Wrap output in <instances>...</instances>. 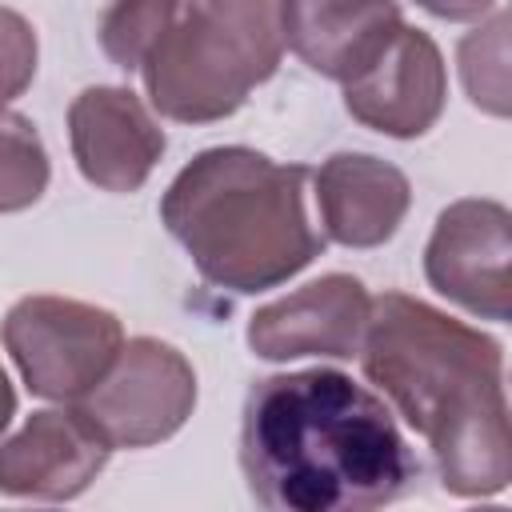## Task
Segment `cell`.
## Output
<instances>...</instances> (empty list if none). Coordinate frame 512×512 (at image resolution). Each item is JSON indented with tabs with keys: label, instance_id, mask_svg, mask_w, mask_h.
<instances>
[{
	"label": "cell",
	"instance_id": "9c48e42d",
	"mask_svg": "<svg viewBox=\"0 0 512 512\" xmlns=\"http://www.w3.org/2000/svg\"><path fill=\"white\" fill-rule=\"evenodd\" d=\"M372 296L356 276L328 272L264 308L248 320V348L264 360L332 356L348 360L360 352Z\"/></svg>",
	"mask_w": 512,
	"mask_h": 512
},
{
	"label": "cell",
	"instance_id": "8992f818",
	"mask_svg": "<svg viewBox=\"0 0 512 512\" xmlns=\"http://www.w3.org/2000/svg\"><path fill=\"white\" fill-rule=\"evenodd\" d=\"M196 404V372L172 344L136 336L120 344L108 372L72 408L108 448H148L184 428Z\"/></svg>",
	"mask_w": 512,
	"mask_h": 512
},
{
	"label": "cell",
	"instance_id": "8fae6325",
	"mask_svg": "<svg viewBox=\"0 0 512 512\" xmlns=\"http://www.w3.org/2000/svg\"><path fill=\"white\" fill-rule=\"evenodd\" d=\"M108 440L76 408H40L0 444V492L20 500H72L108 464Z\"/></svg>",
	"mask_w": 512,
	"mask_h": 512
},
{
	"label": "cell",
	"instance_id": "52a82bcc",
	"mask_svg": "<svg viewBox=\"0 0 512 512\" xmlns=\"http://www.w3.org/2000/svg\"><path fill=\"white\" fill-rule=\"evenodd\" d=\"M512 216L496 200H456L440 212L424 248L428 284L480 320H508Z\"/></svg>",
	"mask_w": 512,
	"mask_h": 512
},
{
	"label": "cell",
	"instance_id": "ba28073f",
	"mask_svg": "<svg viewBox=\"0 0 512 512\" xmlns=\"http://www.w3.org/2000/svg\"><path fill=\"white\" fill-rule=\"evenodd\" d=\"M448 100L444 56L428 32L400 24V32L384 44V52L344 80V108L372 132L412 140L424 136Z\"/></svg>",
	"mask_w": 512,
	"mask_h": 512
},
{
	"label": "cell",
	"instance_id": "2e32d148",
	"mask_svg": "<svg viewBox=\"0 0 512 512\" xmlns=\"http://www.w3.org/2000/svg\"><path fill=\"white\" fill-rule=\"evenodd\" d=\"M464 92L488 116H508V16L496 12L488 24L460 40Z\"/></svg>",
	"mask_w": 512,
	"mask_h": 512
},
{
	"label": "cell",
	"instance_id": "7c38bea8",
	"mask_svg": "<svg viewBox=\"0 0 512 512\" xmlns=\"http://www.w3.org/2000/svg\"><path fill=\"white\" fill-rule=\"evenodd\" d=\"M396 0H280L284 44L320 76L352 80L400 32Z\"/></svg>",
	"mask_w": 512,
	"mask_h": 512
},
{
	"label": "cell",
	"instance_id": "30bf717a",
	"mask_svg": "<svg viewBox=\"0 0 512 512\" xmlns=\"http://www.w3.org/2000/svg\"><path fill=\"white\" fill-rule=\"evenodd\" d=\"M72 156L88 184L104 192H136L164 156V132L132 88L96 84L68 108Z\"/></svg>",
	"mask_w": 512,
	"mask_h": 512
},
{
	"label": "cell",
	"instance_id": "4fadbf2b",
	"mask_svg": "<svg viewBox=\"0 0 512 512\" xmlns=\"http://www.w3.org/2000/svg\"><path fill=\"white\" fill-rule=\"evenodd\" d=\"M312 180L324 240L344 248H376L392 240L412 204L408 176L368 152H336Z\"/></svg>",
	"mask_w": 512,
	"mask_h": 512
},
{
	"label": "cell",
	"instance_id": "277c9868",
	"mask_svg": "<svg viewBox=\"0 0 512 512\" xmlns=\"http://www.w3.org/2000/svg\"><path fill=\"white\" fill-rule=\"evenodd\" d=\"M280 56V0H192L140 72L160 116L212 124L232 116L280 68Z\"/></svg>",
	"mask_w": 512,
	"mask_h": 512
},
{
	"label": "cell",
	"instance_id": "5b68a950",
	"mask_svg": "<svg viewBox=\"0 0 512 512\" xmlns=\"http://www.w3.org/2000/svg\"><path fill=\"white\" fill-rule=\"evenodd\" d=\"M4 348L32 396L72 404L116 360L124 332L108 308L68 296H24L4 316Z\"/></svg>",
	"mask_w": 512,
	"mask_h": 512
},
{
	"label": "cell",
	"instance_id": "ac0fdd59",
	"mask_svg": "<svg viewBox=\"0 0 512 512\" xmlns=\"http://www.w3.org/2000/svg\"><path fill=\"white\" fill-rule=\"evenodd\" d=\"M416 4L440 20H480L496 0H416Z\"/></svg>",
	"mask_w": 512,
	"mask_h": 512
},
{
	"label": "cell",
	"instance_id": "9a60e30c",
	"mask_svg": "<svg viewBox=\"0 0 512 512\" xmlns=\"http://www.w3.org/2000/svg\"><path fill=\"white\" fill-rule=\"evenodd\" d=\"M48 188V152L36 124L0 108V212L32 208Z\"/></svg>",
	"mask_w": 512,
	"mask_h": 512
},
{
	"label": "cell",
	"instance_id": "5bb4252c",
	"mask_svg": "<svg viewBox=\"0 0 512 512\" xmlns=\"http://www.w3.org/2000/svg\"><path fill=\"white\" fill-rule=\"evenodd\" d=\"M192 8V0H116L100 20V48L104 56L136 72L144 56L160 44V36Z\"/></svg>",
	"mask_w": 512,
	"mask_h": 512
},
{
	"label": "cell",
	"instance_id": "6da1fadb",
	"mask_svg": "<svg viewBox=\"0 0 512 512\" xmlns=\"http://www.w3.org/2000/svg\"><path fill=\"white\" fill-rule=\"evenodd\" d=\"M240 468L252 500L272 512H368L396 504L420 480L388 404L336 368L252 384Z\"/></svg>",
	"mask_w": 512,
	"mask_h": 512
},
{
	"label": "cell",
	"instance_id": "7a4b0ae2",
	"mask_svg": "<svg viewBox=\"0 0 512 512\" xmlns=\"http://www.w3.org/2000/svg\"><path fill=\"white\" fill-rule=\"evenodd\" d=\"M364 376L432 448L440 484L456 496H496L512 480L504 352L448 312L384 292L360 340Z\"/></svg>",
	"mask_w": 512,
	"mask_h": 512
},
{
	"label": "cell",
	"instance_id": "e0dca14e",
	"mask_svg": "<svg viewBox=\"0 0 512 512\" xmlns=\"http://www.w3.org/2000/svg\"><path fill=\"white\" fill-rule=\"evenodd\" d=\"M36 76V28L12 12L0 8V108H8Z\"/></svg>",
	"mask_w": 512,
	"mask_h": 512
},
{
	"label": "cell",
	"instance_id": "3957f363",
	"mask_svg": "<svg viewBox=\"0 0 512 512\" xmlns=\"http://www.w3.org/2000/svg\"><path fill=\"white\" fill-rule=\"evenodd\" d=\"M304 164H276L252 148H208L168 184L160 220L196 272L228 292H264L324 252L304 212Z\"/></svg>",
	"mask_w": 512,
	"mask_h": 512
},
{
	"label": "cell",
	"instance_id": "d6986e66",
	"mask_svg": "<svg viewBox=\"0 0 512 512\" xmlns=\"http://www.w3.org/2000/svg\"><path fill=\"white\" fill-rule=\"evenodd\" d=\"M12 412H16V392H12V384H8V376H4V368H0V432L8 428Z\"/></svg>",
	"mask_w": 512,
	"mask_h": 512
}]
</instances>
